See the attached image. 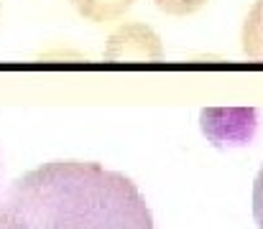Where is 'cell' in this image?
Instances as JSON below:
<instances>
[{
    "label": "cell",
    "instance_id": "obj_4",
    "mask_svg": "<svg viewBox=\"0 0 263 229\" xmlns=\"http://www.w3.org/2000/svg\"><path fill=\"white\" fill-rule=\"evenodd\" d=\"M133 3L136 0H72L77 13L92 23H105V21L120 18Z\"/></svg>",
    "mask_w": 263,
    "mask_h": 229
},
{
    "label": "cell",
    "instance_id": "obj_2",
    "mask_svg": "<svg viewBox=\"0 0 263 229\" xmlns=\"http://www.w3.org/2000/svg\"><path fill=\"white\" fill-rule=\"evenodd\" d=\"M161 56H164L161 41L143 23H128L118 28L110 36L105 49L108 61H158Z\"/></svg>",
    "mask_w": 263,
    "mask_h": 229
},
{
    "label": "cell",
    "instance_id": "obj_1",
    "mask_svg": "<svg viewBox=\"0 0 263 229\" xmlns=\"http://www.w3.org/2000/svg\"><path fill=\"white\" fill-rule=\"evenodd\" d=\"M0 229H153V217L125 173L92 161H49L3 191Z\"/></svg>",
    "mask_w": 263,
    "mask_h": 229
},
{
    "label": "cell",
    "instance_id": "obj_5",
    "mask_svg": "<svg viewBox=\"0 0 263 229\" xmlns=\"http://www.w3.org/2000/svg\"><path fill=\"white\" fill-rule=\"evenodd\" d=\"M158 5V10H164L169 15H189V13H197L207 0H153Z\"/></svg>",
    "mask_w": 263,
    "mask_h": 229
},
{
    "label": "cell",
    "instance_id": "obj_6",
    "mask_svg": "<svg viewBox=\"0 0 263 229\" xmlns=\"http://www.w3.org/2000/svg\"><path fill=\"white\" fill-rule=\"evenodd\" d=\"M253 219H256L258 229H263V165L253 183Z\"/></svg>",
    "mask_w": 263,
    "mask_h": 229
},
{
    "label": "cell",
    "instance_id": "obj_3",
    "mask_svg": "<svg viewBox=\"0 0 263 229\" xmlns=\"http://www.w3.org/2000/svg\"><path fill=\"white\" fill-rule=\"evenodd\" d=\"M243 54L253 61H263V0H256L253 8L248 10L243 23Z\"/></svg>",
    "mask_w": 263,
    "mask_h": 229
}]
</instances>
